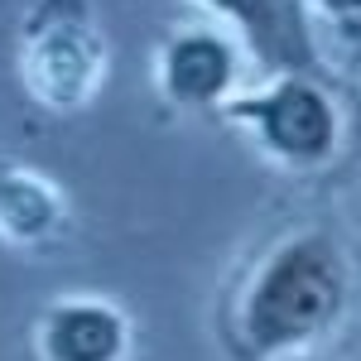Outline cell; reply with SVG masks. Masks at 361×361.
Segmentation results:
<instances>
[{"label":"cell","mask_w":361,"mask_h":361,"mask_svg":"<svg viewBox=\"0 0 361 361\" xmlns=\"http://www.w3.org/2000/svg\"><path fill=\"white\" fill-rule=\"evenodd\" d=\"M241 20L250 44L270 58L275 68H313V44L304 29V10L294 0H207Z\"/></svg>","instance_id":"4"},{"label":"cell","mask_w":361,"mask_h":361,"mask_svg":"<svg viewBox=\"0 0 361 361\" xmlns=\"http://www.w3.org/2000/svg\"><path fill=\"white\" fill-rule=\"evenodd\" d=\"M130 347V328L111 304L97 299H68L54 304L39 328L44 361H121Z\"/></svg>","instance_id":"3"},{"label":"cell","mask_w":361,"mask_h":361,"mask_svg":"<svg viewBox=\"0 0 361 361\" xmlns=\"http://www.w3.org/2000/svg\"><path fill=\"white\" fill-rule=\"evenodd\" d=\"M54 222H58V202L39 178H25V173L0 178V231L5 236L39 241V236L54 231Z\"/></svg>","instance_id":"6"},{"label":"cell","mask_w":361,"mask_h":361,"mask_svg":"<svg viewBox=\"0 0 361 361\" xmlns=\"http://www.w3.org/2000/svg\"><path fill=\"white\" fill-rule=\"evenodd\" d=\"M164 82H169L173 102H193V106L217 102L222 87L231 82V54H226V44H217L212 34L178 39L164 58Z\"/></svg>","instance_id":"5"},{"label":"cell","mask_w":361,"mask_h":361,"mask_svg":"<svg viewBox=\"0 0 361 361\" xmlns=\"http://www.w3.org/2000/svg\"><path fill=\"white\" fill-rule=\"evenodd\" d=\"M352 279L333 236H294L260 265L241 304V337L255 357H284L333 328L347 308Z\"/></svg>","instance_id":"1"},{"label":"cell","mask_w":361,"mask_h":361,"mask_svg":"<svg viewBox=\"0 0 361 361\" xmlns=\"http://www.w3.org/2000/svg\"><path fill=\"white\" fill-rule=\"evenodd\" d=\"M328 10H337V15H361V0H323Z\"/></svg>","instance_id":"7"},{"label":"cell","mask_w":361,"mask_h":361,"mask_svg":"<svg viewBox=\"0 0 361 361\" xmlns=\"http://www.w3.org/2000/svg\"><path fill=\"white\" fill-rule=\"evenodd\" d=\"M246 116L260 121L265 140L275 145L284 159H299V164L323 159V154L333 149V140H337L333 106H328L308 82H284L279 92H270L265 102H250Z\"/></svg>","instance_id":"2"}]
</instances>
